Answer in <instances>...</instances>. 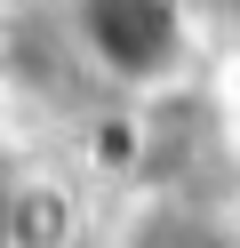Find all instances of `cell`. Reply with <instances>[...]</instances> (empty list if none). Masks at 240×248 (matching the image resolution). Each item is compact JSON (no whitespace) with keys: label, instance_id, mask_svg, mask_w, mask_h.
I'll list each match as a JSON object with an SVG mask.
<instances>
[{"label":"cell","instance_id":"obj_3","mask_svg":"<svg viewBox=\"0 0 240 248\" xmlns=\"http://www.w3.org/2000/svg\"><path fill=\"white\" fill-rule=\"evenodd\" d=\"M24 208H32V192L0 168V248H24Z\"/></svg>","mask_w":240,"mask_h":248},{"label":"cell","instance_id":"obj_1","mask_svg":"<svg viewBox=\"0 0 240 248\" xmlns=\"http://www.w3.org/2000/svg\"><path fill=\"white\" fill-rule=\"evenodd\" d=\"M64 32L104 88H136V96L168 88L200 48L192 0H64Z\"/></svg>","mask_w":240,"mask_h":248},{"label":"cell","instance_id":"obj_2","mask_svg":"<svg viewBox=\"0 0 240 248\" xmlns=\"http://www.w3.org/2000/svg\"><path fill=\"white\" fill-rule=\"evenodd\" d=\"M112 248H240V224L224 208H208V200H192V192H144L120 216Z\"/></svg>","mask_w":240,"mask_h":248},{"label":"cell","instance_id":"obj_4","mask_svg":"<svg viewBox=\"0 0 240 248\" xmlns=\"http://www.w3.org/2000/svg\"><path fill=\"white\" fill-rule=\"evenodd\" d=\"M232 136H240V80H232Z\"/></svg>","mask_w":240,"mask_h":248}]
</instances>
